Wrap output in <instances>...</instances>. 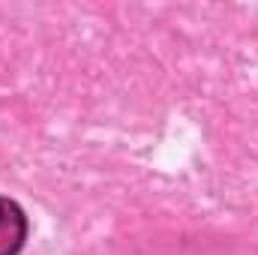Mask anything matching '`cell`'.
<instances>
[{
    "label": "cell",
    "instance_id": "obj_1",
    "mask_svg": "<svg viewBox=\"0 0 258 255\" xmlns=\"http://www.w3.org/2000/svg\"><path fill=\"white\" fill-rule=\"evenodd\" d=\"M27 240V216L24 210L9 201L0 198V255H18Z\"/></svg>",
    "mask_w": 258,
    "mask_h": 255
}]
</instances>
